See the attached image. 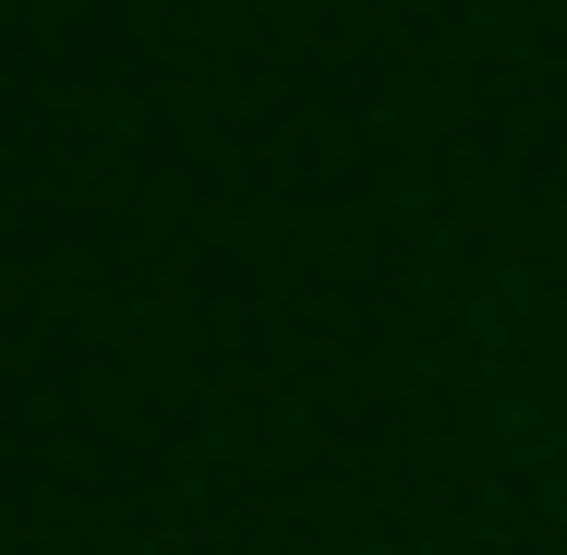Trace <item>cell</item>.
I'll list each match as a JSON object with an SVG mask.
<instances>
[]
</instances>
